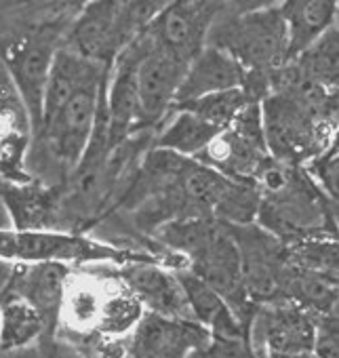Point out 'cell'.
I'll return each instance as SVG.
<instances>
[{"instance_id":"4fadbf2b","label":"cell","mask_w":339,"mask_h":358,"mask_svg":"<svg viewBox=\"0 0 339 358\" xmlns=\"http://www.w3.org/2000/svg\"><path fill=\"white\" fill-rule=\"evenodd\" d=\"M68 274L70 272L66 264L47 262V264L15 266L3 291L5 295L20 297L26 303H30L41 314L47 327L49 322L55 320V316L62 310Z\"/></svg>"},{"instance_id":"ba28073f","label":"cell","mask_w":339,"mask_h":358,"mask_svg":"<svg viewBox=\"0 0 339 358\" xmlns=\"http://www.w3.org/2000/svg\"><path fill=\"white\" fill-rule=\"evenodd\" d=\"M57 34L38 30L17 41L5 55L3 64L30 114L34 135L43 122V99L51 72V64L57 51Z\"/></svg>"},{"instance_id":"2e32d148","label":"cell","mask_w":339,"mask_h":358,"mask_svg":"<svg viewBox=\"0 0 339 358\" xmlns=\"http://www.w3.org/2000/svg\"><path fill=\"white\" fill-rule=\"evenodd\" d=\"M280 13L287 26L291 62L335 26L337 3H331V0H293V3L280 5Z\"/></svg>"},{"instance_id":"603a6c76","label":"cell","mask_w":339,"mask_h":358,"mask_svg":"<svg viewBox=\"0 0 339 358\" xmlns=\"http://www.w3.org/2000/svg\"><path fill=\"white\" fill-rule=\"evenodd\" d=\"M247 103H253V101H249L247 93L243 89H232V91L211 93V95H205V97H199V99H192L186 103H178L171 110H186L224 131L226 127H230V122L238 116V112Z\"/></svg>"},{"instance_id":"d4e9b609","label":"cell","mask_w":339,"mask_h":358,"mask_svg":"<svg viewBox=\"0 0 339 358\" xmlns=\"http://www.w3.org/2000/svg\"><path fill=\"white\" fill-rule=\"evenodd\" d=\"M305 175L314 182V186L331 201L337 203V171H339V158H337V139L322 150L318 156L310 158L303 166Z\"/></svg>"},{"instance_id":"83f0119b","label":"cell","mask_w":339,"mask_h":358,"mask_svg":"<svg viewBox=\"0 0 339 358\" xmlns=\"http://www.w3.org/2000/svg\"><path fill=\"white\" fill-rule=\"evenodd\" d=\"M0 230H13V224H11L9 211H7V207H5L3 194H0Z\"/></svg>"},{"instance_id":"5bb4252c","label":"cell","mask_w":339,"mask_h":358,"mask_svg":"<svg viewBox=\"0 0 339 358\" xmlns=\"http://www.w3.org/2000/svg\"><path fill=\"white\" fill-rule=\"evenodd\" d=\"M247 72L240 68L238 62H234L228 53L215 49V47H205L188 66L184 80L175 93L178 103H186L211 93H222V91H232V89H243Z\"/></svg>"},{"instance_id":"cb8c5ba5","label":"cell","mask_w":339,"mask_h":358,"mask_svg":"<svg viewBox=\"0 0 339 358\" xmlns=\"http://www.w3.org/2000/svg\"><path fill=\"white\" fill-rule=\"evenodd\" d=\"M141 316H143L141 303L122 285L120 293L116 291L114 295L103 297L95 329L106 333V335H122V333L135 329V324L139 322Z\"/></svg>"},{"instance_id":"3957f363","label":"cell","mask_w":339,"mask_h":358,"mask_svg":"<svg viewBox=\"0 0 339 358\" xmlns=\"http://www.w3.org/2000/svg\"><path fill=\"white\" fill-rule=\"evenodd\" d=\"M270 158L259 103H247L230 127L219 131L217 137L199 156H194L196 162L247 186H255L259 171Z\"/></svg>"},{"instance_id":"e0dca14e","label":"cell","mask_w":339,"mask_h":358,"mask_svg":"<svg viewBox=\"0 0 339 358\" xmlns=\"http://www.w3.org/2000/svg\"><path fill=\"white\" fill-rule=\"evenodd\" d=\"M5 207L9 211L13 230H51L55 222V194L36 184H3Z\"/></svg>"},{"instance_id":"4316f807","label":"cell","mask_w":339,"mask_h":358,"mask_svg":"<svg viewBox=\"0 0 339 358\" xmlns=\"http://www.w3.org/2000/svg\"><path fill=\"white\" fill-rule=\"evenodd\" d=\"M188 358H257L247 339H211Z\"/></svg>"},{"instance_id":"484cf974","label":"cell","mask_w":339,"mask_h":358,"mask_svg":"<svg viewBox=\"0 0 339 358\" xmlns=\"http://www.w3.org/2000/svg\"><path fill=\"white\" fill-rule=\"evenodd\" d=\"M337 312L329 314H314V341L312 354L314 358H337Z\"/></svg>"},{"instance_id":"277c9868","label":"cell","mask_w":339,"mask_h":358,"mask_svg":"<svg viewBox=\"0 0 339 358\" xmlns=\"http://www.w3.org/2000/svg\"><path fill=\"white\" fill-rule=\"evenodd\" d=\"M108 76L110 70L99 80L80 87L51 116L43 120L41 131L36 133L47 141L53 158L66 171L76 169L87 152L95 129L97 110L108 87Z\"/></svg>"},{"instance_id":"30bf717a","label":"cell","mask_w":339,"mask_h":358,"mask_svg":"<svg viewBox=\"0 0 339 358\" xmlns=\"http://www.w3.org/2000/svg\"><path fill=\"white\" fill-rule=\"evenodd\" d=\"M188 66L166 53L162 49L152 47L141 62L137 64L135 72V89H137V106L139 118L137 129L152 127L171 112L175 93L184 80Z\"/></svg>"},{"instance_id":"44dd1931","label":"cell","mask_w":339,"mask_h":358,"mask_svg":"<svg viewBox=\"0 0 339 358\" xmlns=\"http://www.w3.org/2000/svg\"><path fill=\"white\" fill-rule=\"evenodd\" d=\"M45 329L41 314L20 297L5 295L0 301V352L22 350Z\"/></svg>"},{"instance_id":"d6986e66","label":"cell","mask_w":339,"mask_h":358,"mask_svg":"<svg viewBox=\"0 0 339 358\" xmlns=\"http://www.w3.org/2000/svg\"><path fill=\"white\" fill-rule=\"evenodd\" d=\"M219 131L222 129L205 122L203 118L186 110H175L171 122L158 135L156 148L173 152L184 158H194L217 137Z\"/></svg>"},{"instance_id":"9c48e42d","label":"cell","mask_w":339,"mask_h":358,"mask_svg":"<svg viewBox=\"0 0 339 358\" xmlns=\"http://www.w3.org/2000/svg\"><path fill=\"white\" fill-rule=\"evenodd\" d=\"M34 137L30 114L0 59V182L30 184L26 158Z\"/></svg>"},{"instance_id":"8992f818","label":"cell","mask_w":339,"mask_h":358,"mask_svg":"<svg viewBox=\"0 0 339 358\" xmlns=\"http://www.w3.org/2000/svg\"><path fill=\"white\" fill-rule=\"evenodd\" d=\"M224 3H166L145 30L152 45L186 66L207 47V36Z\"/></svg>"},{"instance_id":"ffe728a7","label":"cell","mask_w":339,"mask_h":358,"mask_svg":"<svg viewBox=\"0 0 339 358\" xmlns=\"http://www.w3.org/2000/svg\"><path fill=\"white\" fill-rule=\"evenodd\" d=\"M339 32L337 24L329 28L316 43L299 53L289 64L310 83L337 93V70H339Z\"/></svg>"},{"instance_id":"52a82bcc","label":"cell","mask_w":339,"mask_h":358,"mask_svg":"<svg viewBox=\"0 0 339 358\" xmlns=\"http://www.w3.org/2000/svg\"><path fill=\"white\" fill-rule=\"evenodd\" d=\"M243 266V282L249 299L270 303L280 299V282L287 268L284 245L257 224L230 226Z\"/></svg>"},{"instance_id":"6da1fadb","label":"cell","mask_w":339,"mask_h":358,"mask_svg":"<svg viewBox=\"0 0 339 358\" xmlns=\"http://www.w3.org/2000/svg\"><path fill=\"white\" fill-rule=\"evenodd\" d=\"M207 47L228 53L249 76L270 83L289 64V41L280 5L245 7L226 20H215Z\"/></svg>"},{"instance_id":"7a4b0ae2","label":"cell","mask_w":339,"mask_h":358,"mask_svg":"<svg viewBox=\"0 0 339 358\" xmlns=\"http://www.w3.org/2000/svg\"><path fill=\"white\" fill-rule=\"evenodd\" d=\"M0 259L11 264H72V262H156L143 253L122 251L85 236L57 230H0Z\"/></svg>"},{"instance_id":"7c38bea8","label":"cell","mask_w":339,"mask_h":358,"mask_svg":"<svg viewBox=\"0 0 339 358\" xmlns=\"http://www.w3.org/2000/svg\"><path fill=\"white\" fill-rule=\"evenodd\" d=\"M118 11L120 3H110V0L89 3L66 32L62 49L87 62L110 68L114 57L122 51L116 30Z\"/></svg>"},{"instance_id":"8fae6325","label":"cell","mask_w":339,"mask_h":358,"mask_svg":"<svg viewBox=\"0 0 339 358\" xmlns=\"http://www.w3.org/2000/svg\"><path fill=\"white\" fill-rule=\"evenodd\" d=\"M118 278L131 295L150 310V314L175 320H194L178 276L160 268L158 262H131L120 268Z\"/></svg>"},{"instance_id":"9a60e30c","label":"cell","mask_w":339,"mask_h":358,"mask_svg":"<svg viewBox=\"0 0 339 358\" xmlns=\"http://www.w3.org/2000/svg\"><path fill=\"white\" fill-rule=\"evenodd\" d=\"M190 312L196 322H201L209 333L211 339H247L249 341V327L238 320V316L228 308V303L196 274L188 268L175 272Z\"/></svg>"},{"instance_id":"7402d4cb","label":"cell","mask_w":339,"mask_h":358,"mask_svg":"<svg viewBox=\"0 0 339 358\" xmlns=\"http://www.w3.org/2000/svg\"><path fill=\"white\" fill-rule=\"evenodd\" d=\"M284 259L299 270L337 276V241L335 236H314L284 245Z\"/></svg>"},{"instance_id":"ac0fdd59","label":"cell","mask_w":339,"mask_h":358,"mask_svg":"<svg viewBox=\"0 0 339 358\" xmlns=\"http://www.w3.org/2000/svg\"><path fill=\"white\" fill-rule=\"evenodd\" d=\"M280 299L310 314L337 312V276L308 272L287 264L280 282Z\"/></svg>"},{"instance_id":"5b68a950","label":"cell","mask_w":339,"mask_h":358,"mask_svg":"<svg viewBox=\"0 0 339 358\" xmlns=\"http://www.w3.org/2000/svg\"><path fill=\"white\" fill-rule=\"evenodd\" d=\"M314 314L278 299L257 306L249 322V343L257 358H314Z\"/></svg>"}]
</instances>
